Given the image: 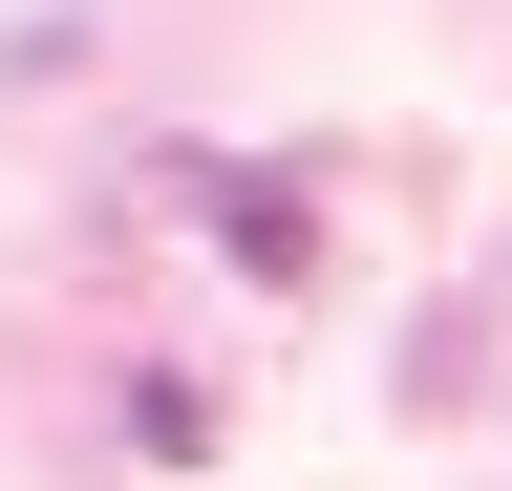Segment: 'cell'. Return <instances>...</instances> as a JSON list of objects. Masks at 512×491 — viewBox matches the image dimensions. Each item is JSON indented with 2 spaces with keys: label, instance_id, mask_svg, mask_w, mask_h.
Instances as JSON below:
<instances>
[]
</instances>
